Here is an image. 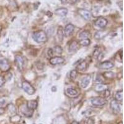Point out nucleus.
<instances>
[{
  "mask_svg": "<svg viewBox=\"0 0 124 124\" xmlns=\"http://www.w3.org/2000/svg\"><path fill=\"white\" fill-rule=\"evenodd\" d=\"M32 37L37 43H45L47 40V35L44 31H39L33 33Z\"/></svg>",
  "mask_w": 124,
  "mask_h": 124,
  "instance_id": "1",
  "label": "nucleus"
},
{
  "mask_svg": "<svg viewBox=\"0 0 124 124\" xmlns=\"http://www.w3.org/2000/svg\"><path fill=\"white\" fill-rule=\"evenodd\" d=\"M107 23H108V21L106 18L103 17H98L94 21V27L97 30H102L106 27Z\"/></svg>",
  "mask_w": 124,
  "mask_h": 124,
  "instance_id": "2",
  "label": "nucleus"
},
{
  "mask_svg": "<svg viewBox=\"0 0 124 124\" xmlns=\"http://www.w3.org/2000/svg\"><path fill=\"white\" fill-rule=\"evenodd\" d=\"M22 87L23 90L29 95H32L35 93V89H34V87L27 81H24L23 82Z\"/></svg>",
  "mask_w": 124,
  "mask_h": 124,
  "instance_id": "3",
  "label": "nucleus"
},
{
  "mask_svg": "<svg viewBox=\"0 0 124 124\" xmlns=\"http://www.w3.org/2000/svg\"><path fill=\"white\" fill-rule=\"evenodd\" d=\"M91 104L93 106H103L106 105L107 104V100L106 98L102 97H96L92 98L91 100Z\"/></svg>",
  "mask_w": 124,
  "mask_h": 124,
  "instance_id": "4",
  "label": "nucleus"
},
{
  "mask_svg": "<svg viewBox=\"0 0 124 124\" xmlns=\"http://www.w3.org/2000/svg\"><path fill=\"white\" fill-rule=\"evenodd\" d=\"M19 110L26 117H31L32 116L33 113H34V110L29 109L27 107V106L25 104H23L20 106Z\"/></svg>",
  "mask_w": 124,
  "mask_h": 124,
  "instance_id": "5",
  "label": "nucleus"
},
{
  "mask_svg": "<svg viewBox=\"0 0 124 124\" xmlns=\"http://www.w3.org/2000/svg\"><path fill=\"white\" fill-rule=\"evenodd\" d=\"M110 108L115 114H119L121 111V104L118 101L114 99L110 102Z\"/></svg>",
  "mask_w": 124,
  "mask_h": 124,
  "instance_id": "6",
  "label": "nucleus"
},
{
  "mask_svg": "<svg viewBox=\"0 0 124 124\" xmlns=\"http://www.w3.org/2000/svg\"><path fill=\"white\" fill-rule=\"evenodd\" d=\"M78 13L83 18L87 21L90 20L92 17V13L89 10L85 9H79L78 10Z\"/></svg>",
  "mask_w": 124,
  "mask_h": 124,
  "instance_id": "7",
  "label": "nucleus"
},
{
  "mask_svg": "<svg viewBox=\"0 0 124 124\" xmlns=\"http://www.w3.org/2000/svg\"><path fill=\"white\" fill-rule=\"evenodd\" d=\"M15 62L16 64L17 68L19 71H22L24 68V58L21 55H16L15 56Z\"/></svg>",
  "mask_w": 124,
  "mask_h": 124,
  "instance_id": "8",
  "label": "nucleus"
},
{
  "mask_svg": "<svg viewBox=\"0 0 124 124\" xmlns=\"http://www.w3.org/2000/svg\"><path fill=\"white\" fill-rule=\"evenodd\" d=\"M10 69V65L6 59H0V70L6 72Z\"/></svg>",
  "mask_w": 124,
  "mask_h": 124,
  "instance_id": "9",
  "label": "nucleus"
},
{
  "mask_svg": "<svg viewBox=\"0 0 124 124\" xmlns=\"http://www.w3.org/2000/svg\"><path fill=\"white\" fill-rule=\"evenodd\" d=\"M75 31V26L71 24H68L65 26V29L63 30L64 35L65 37H68L70 36Z\"/></svg>",
  "mask_w": 124,
  "mask_h": 124,
  "instance_id": "10",
  "label": "nucleus"
},
{
  "mask_svg": "<svg viewBox=\"0 0 124 124\" xmlns=\"http://www.w3.org/2000/svg\"><path fill=\"white\" fill-rule=\"evenodd\" d=\"M49 62L50 64L53 65H60L65 62V59L62 56H55V57L53 56V57H51Z\"/></svg>",
  "mask_w": 124,
  "mask_h": 124,
  "instance_id": "11",
  "label": "nucleus"
},
{
  "mask_svg": "<svg viewBox=\"0 0 124 124\" xmlns=\"http://www.w3.org/2000/svg\"><path fill=\"white\" fill-rule=\"evenodd\" d=\"M79 43L76 40H73L69 45V52L74 53L79 49Z\"/></svg>",
  "mask_w": 124,
  "mask_h": 124,
  "instance_id": "12",
  "label": "nucleus"
},
{
  "mask_svg": "<svg viewBox=\"0 0 124 124\" xmlns=\"http://www.w3.org/2000/svg\"><path fill=\"white\" fill-rule=\"evenodd\" d=\"M99 68L101 69H105V70H108L112 68V67L114 66V64L112 63L110 61H105L102 63H101L99 65Z\"/></svg>",
  "mask_w": 124,
  "mask_h": 124,
  "instance_id": "13",
  "label": "nucleus"
},
{
  "mask_svg": "<svg viewBox=\"0 0 124 124\" xmlns=\"http://www.w3.org/2000/svg\"><path fill=\"white\" fill-rule=\"evenodd\" d=\"M91 81V76L89 75H86L83 76L81 79V86L83 88H86L89 85Z\"/></svg>",
  "mask_w": 124,
  "mask_h": 124,
  "instance_id": "14",
  "label": "nucleus"
},
{
  "mask_svg": "<svg viewBox=\"0 0 124 124\" xmlns=\"http://www.w3.org/2000/svg\"><path fill=\"white\" fill-rule=\"evenodd\" d=\"M26 106H27V107H28L29 109L34 110L35 109L37 108V106H38V102H37V101H35V100L29 101L27 102Z\"/></svg>",
  "mask_w": 124,
  "mask_h": 124,
  "instance_id": "15",
  "label": "nucleus"
},
{
  "mask_svg": "<svg viewBox=\"0 0 124 124\" xmlns=\"http://www.w3.org/2000/svg\"><path fill=\"white\" fill-rule=\"evenodd\" d=\"M55 13L59 16L64 17L68 13V9L65 8H58L55 10Z\"/></svg>",
  "mask_w": 124,
  "mask_h": 124,
  "instance_id": "16",
  "label": "nucleus"
},
{
  "mask_svg": "<svg viewBox=\"0 0 124 124\" xmlns=\"http://www.w3.org/2000/svg\"><path fill=\"white\" fill-rule=\"evenodd\" d=\"M66 94L70 96L71 97H76L79 95V93L76 89L72 88V87H69L68 89H66Z\"/></svg>",
  "mask_w": 124,
  "mask_h": 124,
  "instance_id": "17",
  "label": "nucleus"
},
{
  "mask_svg": "<svg viewBox=\"0 0 124 124\" xmlns=\"http://www.w3.org/2000/svg\"><path fill=\"white\" fill-rule=\"evenodd\" d=\"M87 68V63L85 60H82L81 62L78 63L77 66V70L79 71H85Z\"/></svg>",
  "mask_w": 124,
  "mask_h": 124,
  "instance_id": "18",
  "label": "nucleus"
},
{
  "mask_svg": "<svg viewBox=\"0 0 124 124\" xmlns=\"http://www.w3.org/2000/svg\"><path fill=\"white\" fill-rule=\"evenodd\" d=\"M7 108L9 113L11 116H14V115H16V114H17V110H16V108L15 106H14L13 104H9L8 105Z\"/></svg>",
  "mask_w": 124,
  "mask_h": 124,
  "instance_id": "19",
  "label": "nucleus"
},
{
  "mask_svg": "<svg viewBox=\"0 0 124 124\" xmlns=\"http://www.w3.org/2000/svg\"><path fill=\"white\" fill-rule=\"evenodd\" d=\"M107 89V87L106 85L104 84H97L94 86V91L97 93H101L103 92L104 90Z\"/></svg>",
  "mask_w": 124,
  "mask_h": 124,
  "instance_id": "20",
  "label": "nucleus"
},
{
  "mask_svg": "<svg viewBox=\"0 0 124 124\" xmlns=\"http://www.w3.org/2000/svg\"><path fill=\"white\" fill-rule=\"evenodd\" d=\"M102 76L104 78H106V79H112L116 77V74L112 71H106L103 73Z\"/></svg>",
  "mask_w": 124,
  "mask_h": 124,
  "instance_id": "21",
  "label": "nucleus"
},
{
  "mask_svg": "<svg viewBox=\"0 0 124 124\" xmlns=\"http://www.w3.org/2000/svg\"><path fill=\"white\" fill-rule=\"evenodd\" d=\"M57 35H58V39L60 42H62L63 39L64 37V32H63V29L62 26H60L58 29V31H57Z\"/></svg>",
  "mask_w": 124,
  "mask_h": 124,
  "instance_id": "22",
  "label": "nucleus"
},
{
  "mask_svg": "<svg viewBox=\"0 0 124 124\" xmlns=\"http://www.w3.org/2000/svg\"><path fill=\"white\" fill-rule=\"evenodd\" d=\"M107 34V32H106L104 31H98L95 34L94 37L96 39H101L104 38Z\"/></svg>",
  "mask_w": 124,
  "mask_h": 124,
  "instance_id": "23",
  "label": "nucleus"
},
{
  "mask_svg": "<svg viewBox=\"0 0 124 124\" xmlns=\"http://www.w3.org/2000/svg\"><path fill=\"white\" fill-rule=\"evenodd\" d=\"M91 37V34L89 31H85L81 32L79 35V37L81 39H89Z\"/></svg>",
  "mask_w": 124,
  "mask_h": 124,
  "instance_id": "24",
  "label": "nucleus"
},
{
  "mask_svg": "<svg viewBox=\"0 0 124 124\" xmlns=\"http://www.w3.org/2000/svg\"><path fill=\"white\" fill-rule=\"evenodd\" d=\"M115 98L116 100L118 102H122L123 101V92L122 91H120L117 92L115 96Z\"/></svg>",
  "mask_w": 124,
  "mask_h": 124,
  "instance_id": "25",
  "label": "nucleus"
},
{
  "mask_svg": "<svg viewBox=\"0 0 124 124\" xmlns=\"http://www.w3.org/2000/svg\"><path fill=\"white\" fill-rule=\"evenodd\" d=\"M21 116H19V115H14V116H11L10 117V121L13 123H17L19 122L20 120H21Z\"/></svg>",
  "mask_w": 124,
  "mask_h": 124,
  "instance_id": "26",
  "label": "nucleus"
},
{
  "mask_svg": "<svg viewBox=\"0 0 124 124\" xmlns=\"http://www.w3.org/2000/svg\"><path fill=\"white\" fill-rule=\"evenodd\" d=\"M91 44V40L89 39H81L79 41V44L83 46H88Z\"/></svg>",
  "mask_w": 124,
  "mask_h": 124,
  "instance_id": "27",
  "label": "nucleus"
},
{
  "mask_svg": "<svg viewBox=\"0 0 124 124\" xmlns=\"http://www.w3.org/2000/svg\"><path fill=\"white\" fill-rule=\"evenodd\" d=\"M104 78L103 77L102 75H97L96 76V78H95V82L98 84H101L104 81Z\"/></svg>",
  "mask_w": 124,
  "mask_h": 124,
  "instance_id": "28",
  "label": "nucleus"
},
{
  "mask_svg": "<svg viewBox=\"0 0 124 124\" xmlns=\"http://www.w3.org/2000/svg\"><path fill=\"white\" fill-rule=\"evenodd\" d=\"M78 76V71L76 70H73L70 72V78L72 80H75Z\"/></svg>",
  "mask_w": 124,
  "mask_h": 124,
  "instance_id": "29",
  "label": "nucleus"
},
{
  "mask_svg": "<svg viewBox=\"0 0 124 124\" xmlns=\"http://www.w3.org/2000/svg\"><path fill=\"white\" fill-rule=\"evenodd\" d=\"M53 50H54V52L56 53V54H59V55L62 54V52H63V50H62V48H61V46H58V45L55 46V47H54V49Z\"/></svg>",
  "mask_w": 124,
  "mask_h": 124,
  "instance_id": "30",
  "label": "nucleus"
},
{
  "mask_svg": "<svg viewBox=\"0 0 124 124\" xmlns=\"http://www.w3.org/2000/svg\"><path fill=\"white\" fill-rule=\"evenodd\" d=\"M102 53L99 51V49H96L94 51V54H93V55L94 56L95 58H98L99 55L101 54Z\"/></svg>",
  "mask_w": 124,
  "mask_h": 124,
  "instance_id": "31",
  "label": "nucleus"
},
{
  "mask_svg": "<svg viewBox=\"0 0 124 124\" xmlns=\"http://www.w3.org/2000/svg\"><path fill=\"white\" fill-rule=\"evenodd\" d=\"M104 97L106 98V97H108L110 95V91L109 89H106V90L104 91Z\"/></svg>",
  "mask_w": 124,
  "mask_h": 124,
  "instance_id": "32",
  "label": "nucleus"
},
{
  "mask_svg": "<svg viewBox=\"0 0 124 124\" xmlns=\"http://www.w3.org/2000/svg\"><path fill=\"white\" fill-rule=\"evenodd\" d=\"M5 83V79L2 76H0V87H1Z\"/></svg>",
  "mask_w": 124,
  "mask_h": 124,
  "instance_id": "33",
  "label": "nucleus"
},
{
  "mask_svg": "<svg viewBox=\"0 0 124 124\" xmlns=\"http://www.w3.org/2000/svg\"><path fill=\"white\" fill-rule=\"evenodd\" d=\"M6 104V100L3 97H0V107L4 106Z\"/></svg>",
  "mask_w": 124,
  "mask_h": 124,
  "instance_id": "34",
  "label": "nucleus"
},
{
  "mask_svg": "<svg viewBox=\"0 0 124 124\" xmlns=\"http://www.w3.org/2000/svg\"><path fill=\"white\" fill-rule=\"evenodd\" d=\"M54 55V50L52 48H49L48 50V55L50 56V57H53Z\"/></svg>",
  "mask_w": 124,
  "mask_h": 124,
  "instance_id": "35",
  "label": "nucleus"
},
{
  "mask_svg": "<svg viewBox=\"0 0 124 124\" xmlns=\"http://www.w3.org/2000/svg\"><path fill=\"white\" fill-rule=\"evenodd\" d=\"M86 124H94V120L92 118H89L86 121Z\"/></svg>",
  "mask_w": 124,
  "mask_h": 124,
  "instance_id": "36",
  "label": "nucleus"
},
{
  "mask_svg": "<svg viewBox=\"0 0 124 124\" xmlns=\"http://www.w3.org/2000/svg\"><path fill=\"white\" fill-rule=\"evenodd\" d=\"M4 112H5L4 108H3V107H0V116H1V115H3L4 113Z\"/></svg>",
  "mask_w": 124,
  "mask_h": 124,
  "instance_id": "37",
  "label": "nucleus"
},
{
  "mask_svg": "<svg viewBox=\"0 0 124 124\" xmlns=\"http://www.w3.org/2000/svg\"><path fill=\"white\" fill-rule=\"evenodd\" d=\"M67 2H68V0H62V3H63V4L67 3Z\"/></svg>",
  "mask_w": 124,
  "mask_h": 124,
  "instance_id": "38",
  "label": "nucleus"
},
{
  "mask_svg": "<svg viewBox=\"0 0 124 124\" xmlns=\"http://www.w3.org/2000/svg\"><path fill=\"white\" fill-rule=\"evenodd\" d=\"M70 1L72 3H76V2H77L78 0H70Z\"/></svg>",
  "mask_w": 124,
  "mask_h": 124,
  "instance_id": "39",
  "label": "nucleus"
},
{
  "mask_svg": "<svg viewBox=\"0 0 124 124\" xmlns=\"http://www.w3.org/2000/svg\"><path fill=\"white\" fill-rule=\"evenodd\" d=\"M71 124H79V123L78 122H76V121H73V122H71Z\"/></svg>",
  "mask_w": 124,
  "mask_h": 124,
  "instance_id": "40",
  "label": "nucleus"
},
{
  "mask_svg": "<svg viewBox=\"0 0 124 124\" xmlns=\"http://www.w3.org/2000/svg\"><path fill=\"white\" fill-rule=\"evenodd\" d=\"M118 124H123V123H122V122H120L118 123Z\"/></svg>",
  "mask_w": 124,
  "mask_h": 124,
  "instance_id": "41",
  "label": "nucleus"
}]
</instances>
